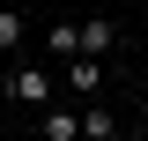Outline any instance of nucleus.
<instances>
[{
    "label": "nucleus",
    "mask_w": 148,
    "mask_h": 141,
    "mask_svg": "<svg viewBox=\"0 0 148 141\" xmlns=\"http://www.w3.org/2000/svg\"><path fill=\"white\" fill-rule=\"evenodd\" d=\"M111 45H119V30H111V15H89V22H74V52H82V59H104Z\"/></svg>",
    "instance_id": "f257e3e1"
},
{
    "label": "nucleus",
    "mask_w": 148,
    "mask_h": 141,
    "mask_svg": "<svg viewBox=\"0 0 148 141\" xmlns=\"http://www.w3.org/2000/svg\"><path fill=\"white\" fill-rule=\"evenodd\" d=\"M8 97H15V104H52V74L45 67H15L8 74Z\"/></svg>",
    "instance_id": "f03ea898"
},
{
    "label": "nucleus",
    "mask_w": 148,
    "mask_h": 141,
    "mask_svg": "<svg viewBox=\"0 0 148 141\" xmlns=\"http://www.w3.org/2000/svg\"><path fill=\"white\" fill-rule=\"evenodd\" d=\"M67 82H74V97H96V89H104V59H82L74 52L67 59Z\"/></svg>",
    "instance_id": "7ed1b4c3"
},
{
    "label": "nucleus",
    "mask_w": 148,
    "mask_h": 141,
    "mask_svg": "<svg viewBox=\"0 0 148 141\" xmlns=\"http://www.w3.org/2000/svg\"><path fill=\"white\" fill-rule=\"evenodd\" d=\"M82 141H119V119H111L104 104H89L82 111Z\"/></svg>",
    "instance_id": "20e7f679"
},
{
    "label": "nucleus",
    "mask_w": 148,
    "mask_h": 141,
    "mask_svg": "<svg viewBox=\"0 0 148 141\" xmlns=\"http://www.w3.org/2000/svg\"><path fill=\"white\" fill-rule=\"evenodd\" d=\"M45 141H82V119L74 111H45Z\"/></svg>",
    "instance_id": "39448f33"
},
{
    "label": "nucleus",
    "mask_w": 148,
    "mask_h": 141,
    "mask_svg": "<svg viewBox=\"0 0 148 141\" xmlns=\"http://www.w3.org/2000/svg\"><path fill=\"white\" fill-rule=\"evenodd\" d=\"M45 52H59V59H74V22H52V30H45Z\"/></svg>",
    "instance_id": "423d86ee"
},
{
    "label": "nucleus",
    "mask_w": 148,
    "mask_h": 141,
    "mask_svg": "<svg viewBox=\"0 0 148 141\" xmlns=\"http://www.w3.org/2000/svg\"><path fill=\"white\" fill-rule=\"evenodd\" d=\"M0 45H22V15L15 8H0Z\"/></svg>",
    "instance_id": "0eeeda50"
},
{
    "label": "nucleus",
    "mask_w": 148,
    "mask_h": 141,
    "mask_svg": "<svg viewBox=\"0 0 148 141\" xmlns=\"http://www.w3.org/2000/svg\"><path fill=\"white\" fill-rule=\"evenodd\" d=\"M141 111H148V89H141Z\"/></svg>",
    "instance_id": "6e6552de"
}]
</instances>
